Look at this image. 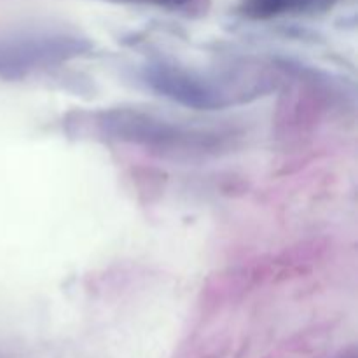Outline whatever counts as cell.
Segmentation results:
<instances>
[{
  "label": "cell",
  "mask_w": 358,
  "mask_h": 358,
  "mask_svg": "<svg viewBox=\"0 0 358 358\" xmlns=\"http://www.w3.org/2000/svg\"><path fill=\"white\" fill-rule=\"evenodd\" d=\"M93 133L107 142L126 143L173 157L217 154L226 149L233 133L212 126L177 121L152 110L114 107L91 114Z\"/></svg>",
  "instance_id": "1"
},
{
  "label": "cell",
  "mask_w": 358,
  "mask_h": 358,
  "mask_svg": "<svg viewBox=\"0 0 358 358\" xmlns=\"http://www.w3.org/2000/svg\"><path fill=\"white\" fill-rule=\"evenodd\" d=\"M140 76L150 91L194 110H222L275 87L271 77L264 73L199 70L170 59H150Z\"/></svg>",
  "instance_id": "2"
},
{
  "label": "cell",
  "mask_w": 358,
  "mask_h": 358,
  "mask_svg": "<svg viewBox=\"0 0 358 358\" xmlns=\"http://www.w3.org/2000/svg\"><path fill=\"white\" fill-rule=\"evenodd\" d=\"M93 49L90 37L63 27H30L0 34V79L21 80L28 76Z\"/></svg>",
  "instance_id": "3"
},
{
  "label": "cell",
  "mask_w": 358,
  "mask_h": 358,
  "mask_svg": "<svg viewBox=\"0 0 358 358\" xmlns=\"http://www.w3.org/2000/svg\"><path fill=\"white\" fill-rule=\"evenodd\" d=\"M336 0H243V13L254 20L287 16V14L325 13Z\"/></svg>",
  "instance_id": "4"
},
{
  "label": "cell",
  "mask_w": 358,
  "mask_h": 358,
  "mask_svg": "<svg viewBox=\"0 0 358 358\" xmlns=\"http://www.w3.org/2000/svg\"><path fill=\"white\" fill-rule=\"evenodd\" d=\"M159 6L168 7V9H185L187 6H191L192 0H156Z\"/></svg>",
  "instance_id": "5"
}]
</instances>
